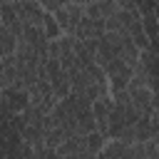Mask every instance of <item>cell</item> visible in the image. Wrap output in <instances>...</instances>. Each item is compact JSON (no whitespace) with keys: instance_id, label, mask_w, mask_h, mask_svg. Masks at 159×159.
<instances>
[{"instance_id":"obj_1","label":"cell","mask_w":159,"mask_h":159,"mask_svg":"<svg viewBox=\"0 0 159 159\" xmlns=\"http://www.w3.org/2000/svg\"><path fill=\"white\" fill-rule=\"evenodd\" d=\"M27 104H30V92L27 89H20L15 84L0 89V112L15 114V112H22Z\"/></svg>"},{"instance_id":"obj_2","label":"cell","mask_w":159,"mask_h":159,"mask_svg":"<svg viewBox=\"0 0 159 159\" xmlns=\"http://www.w3.org/2000/svg\"><path fill=\"white\" fill-rule=\"evenodd\" d=\"M55 20H57V25H60V30L62 32H67V35H72V30L77 27V22L84 17V7L82 5H77V2H72V0H67L62 7H57L55 12Z\"/></svg>"},{"instance_id":"obj_3","label":"cell","mask_w":159,"mask_h":159,"mask_svg":"<svg viewBox=\"0 0 159 159\" xmlns=\"http://www.w3.org/2000/svg\"><path fill=\"white\" fill-rule=\"evenodd\" d=\"M12 7H15L22 25H42L45 10L40 7L37 0H12Z\"/></svg>"},{"instance_id":"obj_4","label":"cell","mask_w":159,"mask_h":159,"mask_svg":"<svg viewBox=\"0 0 159 159\" xmlns=\"http://www.w3.org/2000/svg\"><path fill=\"white\" fill-rule=\"evenodd\" d=\"M55 154H57V157H72V159L89 157V154H87V142H84V134H70L62 144H57V147H55Z\"/></svg>"},{"instance_id":"obj_5","label":"cell","mask_w":159,"mask_h":159,"mask_svg":"<svg viewBox=\"0 0 159 159\" xmlns=\"http://www.w3.org/2000/svg\"><path fill=\"white\" fill-rule=\"evenodd\" d=\"M72 35H75L77 40H87V37H102V35H104V20H97V17L84 15V17L77 22V27L72 30Z\"/></svg>"},{"instance_id":"obj_6","label":"cell","mask_w":159,"mask_h":159,"mask_svg":"<svg viewBox=\"0 0 159 159\" xmlns=\"http://www.w3.org/2000/svg\"><path fill=\"white\" fill-rule=\"evenodd\" d=\"M127 89H129V99L139 109V114L142 117H152V112H154V104H152L154 92L149 87H127Z\"/></svg>"},{"instance_id":"obj_7","label":"cell","mask_w":159,"mask_h":159,"mask_svg":"<svg viewBox=\"0 0 159 159\" xmlns=\"http://www.w3.org/2000/svg\"><path fill=\"white\" fill-rule=\"evenodd\" d=\"M129 144L132 142H124L119 137H107L104 147L99 149L97 157H109V159H129Z\"/></svg>"},{"instance_id":"obj_8","label":"cell","mask_w":159,"mask_h":159,"mask_svg":"<svg viewBox=\"0 0 159 159\" xmlns=\"http://www.w3.org/2000/svg\"><path fill=\"white\" fill-rule=\"evenodd\" d=\"M117 10H119L117 0H94V2L84 5V15L97 17V20H107V17H112Z\"/></svg>"},{"instance_id":"obj_9","label":"cell","mask_w":159,"mask_h":159,"mask_svg":"<svg viewBox=\"0 0 159 159\" xmlns=\"http://www.w3.org/2000/svg\"><path fill=\"white\" fill-rule=\"evenodd\" d=\"M132 72H134V67H127V70H119V72L107 75V87H109V92L127 89V87H129V77H132Z\"/></svg>"},{"instance_id":"obj_10","label":"cell","mask_w":159,"mask_h":159,"mask_svg":"<svg viewBox=\"0 0 159 159\" xmlns=\"http://www.w3.org/2000/svg\"><path fill=\"white\" fill-rule=\"evenodd\" d=\"M139 65L142 70L149 75V77H159V57L147 47V50H139Z\"/></svg>"},{"instance_id":"obj_11","label":"cell","mask_w":159,"mask_h":159,"mask_svg":"<svg viewBox=\"0 0 159 159\" xmlns=\"http://www.w3.org/2000/svg\"><path fill=\"white\" fill-rule=\"evenodd\" d=\"M67 137H70V132H67V127H65V124L50 127V129H45V147L55 149V147H57V144H62Z\"/></svg>"},{"instance_id":"obj_12","label":"cell","mask_w":159,"mask_h":159,"mask_svg":"<svg viewBox=\"0 0 159 159\" xmlns=\"http://www.w3.org/2000/svg\"><path fill=\"white\" fill-rule=\"evenodd\" d=\"M84 142H87V154H89V157H97L99 149H102L104 142H107V134L99 132V129H94V132H87V134H84Z\"/></svg>"},{"instance_id":"obj_13","label":"cell","mask_w":159,"mask_h":159,"mask_svg":"<svg viewBox=\"0 0 159 159\" xmlns=\"http://www.w3.org/2000/svg\"><path fill=\"white\" fill-rule=\"evenodd\" d=\"M20 134H22V142H27V144H32V147L45 144V129L37 127V124H25V129H22Z\"/></svg>"},{"instance_id":"obj_14","label":"cell","mask_w":159,"mask_h":159,"mask_svg":"<svg viewBox=\"0 0 159 159\" xmlns=\"http://www.w3.org/2000/svg\"><path fill=\"white\" fill-rule=\"evenodd\" d=\"M42 30H45L47 40H57V37L62 35V30H60V25H57V20H55L52 12H45V15H42Z\"/></svg>"},{"instance_id":"obj_15","label":"cell","mask_w":159,"mask_h":159,"mask_svg":"<svg viewBox=\"0 0 159 159\" xmlns=\"http://www.w3.org/2000/svg\"><path fill=\"white\" fill-rule=\"evenodd\" d=\"M142 27H144L147 37L157 35V32H159V20H157V15H154V12H147V15H142Z\"/></svg>"},{"instance_id":"obj_16","label":"cell","mask_w":159,"mask_h":159,"mask_svg":"<svg viewBox=\"0 0 159 159\" xmlns=\"http://www.w3.org/2000/svg\"><path fill=\"white\" fill-rule=\"evenodd\" d=\"M144 157H147V159H159V132L152 134V137L144 142Z\"/></svg>"},{"instance_id":"obj_17","label":"cell","mask_w":159,"mask_h":159,"mask_svg":"<svg viewBox=\"0 0 159 159\" xmlns=\"http://www.w3.org/2000/svg\"><path fill=\"white\" fill-rule=\"evenodd\" d=\"M157 2H159V0H134V7H137L139 15H147V12H154Z\"/></svg>"},{"instance_id":"obj_18","label":"cell","mask_w":159,"mask_h":159,"mask_svg":"<svg viewBox=\"0 0 159 159\" xmlns=\"http://www.w3.org/2000/svg\"><path fill=\"white\" fill-rule=\"evenodd\" d=\"M47 57H60V42L57 40H50L47 42Z\"/></svg>"},{"instance_id":"obj_19","label":"cell","mask_w":159,"mask_h":159,"mask_svg":"<svg viewBox=\"0 0 159 159\" xmlns=\"http://www.w3.org/2000/svg\"><path fill=\"white\" fill-rule=\"evenodd\" d=\"M149 50H152V52H154V55L159 57V32L149 37Z\"/></svg>"},{"instance_id":"obj_20","label":"cell","mask_w":159,"mask_h":159,"mask_svg":"<svg viewBox=\"0 0 159 159\" xmlns=\"http://www.w3.org/2000/svg\"><path fill=\"white\" fill-rule=\"evenodd\" d=\"M72 2H77V5H82V7H84V5H89V2H94V0H72Z\"/></svg>"},{"instance_id":"obj_21","label":"cell","mask_w":159,"mask_h":159,"mask_svg":"<svg viewBox=\"0 0 159 159\" xmlns=\"http://www.w3.org/2000/svg\"><path fill=\"white\" fill-rule=\"evenodd\" d=\"M154 15H157V20H159V2H157V7H154Z\"/></svg>"},{"instance_id":"obj_22","label":"cell","mask_w":159,"mask_h":159,"mask_svg":"<svg viewBox=\"0 0 159 159\" xmlns=\"http://www.w3.org/2000/svg\"><path fill=\"white\" fill-rule=\"evenodd\" d=\"M2 2H12V0H0V5H2Z\"/></svg>"}]
</instances>
